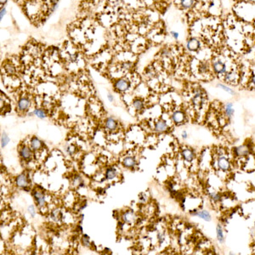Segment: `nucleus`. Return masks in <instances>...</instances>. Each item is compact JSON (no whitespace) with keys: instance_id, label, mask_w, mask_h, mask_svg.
Returning a JSON list of instances; mask_svg holds the SVG:
<instances>
[{"instance_id":"obj_16","label":"nucleus","mask_w":255,"mask_h":255,"mask_svg":"<svg viewBox=\"0 0 255 255\" xmlns=\"http://www.w3.org/2000/svg\"><path fill=\"white\" fill-rule=\"evenodd\" d=\"M106 126L107 129H109L110 130H114L115 129L117 128V123L114 119L112 118H108L106 122Z\"/></svg>"},{"instance_id":"obj_32","label":"nucleus","mask_w":255,"mask_h":255,"mask_svg":"<svg viewBox=\"0 0 255 255\" xmlns=\"http://www.w3.org/2000/svg\"><path fill=\"white\" fill-rule=\"evenodd\" d=\"M171 34H172V36H173L175 39H178V38H179V33H178V32H172Z\"/></svg>"},{"instance_id":"obj_8","label":"nucleus","mask_w":255,"mask_h":255,"mask_svg":"<svg viewBox=\"0 0 255 255\" xmlns=\"http://www.w3.org/2000/svg\"><path fill=\"white\" fill-rule=\"evenodd\" d=\"M115 87L117 88V89H119V90L124 91V90L128 89V88L129 87V83L126 82L125 80L121 79V80H118V81L116 83Z\"/></svg>"},{"instance_id":"obj_27","label":"nucleus","mask_w":255,"mask_h":255,"mask_svg":"<svg viewBox=\"0 0 255 255\" xmlns=\"http://www.w3.org/2000/svg\"><path fill=\"white\" fill-rule=\"evenodd\" d=\"M199 70H200V71L202 72V73H205V72H207L208 71V65L207 64V63H202L201 65H200V68H199Z\"/></svg>"},{"instance_id":"obj_11","label":"nucleus","mask_w":255,"mask_h":255,"mask_svg":"<svg viewBox=\"0 0 255 255\" xmlns=\"http://www.w3.org/2000/svg\"><path fill=\"white\" fill-rule=\"evenodd\" d=\"M184 118H185V116L181 112H175L172 115V119L174 123H181L183 122Z\"/></svg>"},{"instance_id":"obj_13","label":"nucleus","mask_w":255,"mask_h":255,"mask_svg":"<svg viewBox=\"0 0 255 255\" xmlns=\"http://www.w3.org/2000/svg\"><path fill=\"white\" fill-rule=\"evenodd\" d=\"M155 129L158 132H164L167 129V125L164 122L160 121L158 123H157L156 126H155Z\"/></svg>"},{"instance_id":"obj_23","label":"nucleus","mask_w":255,"mask_h":255,"mask_svg":"<svg viewBox=\"0 0 255 255\" xmlns=\"http://www.w3.org/2000/svg\"><path fill=\"white\" fill-rule=\"evenodd\" d=\"M33 114L37 116V117H39V118H45L46 117L45 112L43 110H40V109H36L35 111L33 112Z\"/></svg>"},{"instance_id":"obj_21","label":"nucleus","mask_w":255,"mask_h":255,"mask_svg":"<svg viewBox=\"0 0 255 255\" xmlns=\"http://www.w3.org/2000/svg\"><path fill=\"white\" fill-rule=\"evenodd\" d=\"M41 145H42L41 141H39L37 138H36V137L32 138V141H31V146H32V147L33 149L35 150L39 149V148L41 147Z\"/></svg>"},{"instance_id":"obj_24","label":"nucleus","mask_w":255,"mask_h":255,"mask_svg":"<svg viewBox=\"0 0 255 255\" xmlns=\"http://www.w3.org/2000/svg\"><path fill=\"white\" fill-rule=\"evenodd\" d=\"M9 138L8 137V135H7L5 133H4V134H3V135H2V139H1L2 147H4V146H6V145L9 143Z\"/></svg>"},{"instance_id":"obj_30","label":"nucleus","mask_w":255,"mask_h":255,"mask_svg":"<svg viewBox=\"0 0 255 255\" xmlns=\"http://www.w3.org/2000/svg\"><path fill=\"white\" fill-rule=\"evenodd\" d=\"M28 211H29V213H30V214H31L32 217H34V216H35L36 211L33 206H30V207L28 208Z\"/></svg>"},{"instance_id":"obj_1","label":"nucleus","mask_w":255,"mask_h":255,"mask_svg":"<svg viewBox=\"0 0 255 255\" xmlns=\"http://www.w3.org/2000/svg\"><path fill=\"white\" fill-rule=\"evenodd\" d=\"M212 68L217 74H225L226 72V66L221 61H215L212 64Z\"/></svg>"},{"instance_id":"obj_19","label":"nucleus","mask_w":255,"mask_h":255,"mask_svg":"<svg viewBox=\"0 0 255 255\" xmlns=\"http://www.w3.org/2000/svg\"><path fill=\"white\" fill-rule=\"evenodd\" d=\"M116 175H117V171L114 168H109L106 170V177L107 179H112L116 177Z\"/></svg>"},{"instance_id":"obj_37","label":"nucleus","mask_w":255,"mask_h":255,"mask_svg":"<svg viewBox=\"0 0 255 255\" xmlns=\"http://www.w3.org/2000/svg\"><path fill=\"white\" fill-rule=\"evenodd\" d=\"M108 99L110 100V101H112V100H113V98L112 97V95H108Z\"/></svg>"},{"instance_id":"obj_9","label":"nucleus","mask_w":255,"mask_h":255,"mask_svg":"<svg viewBox=\"0 0 255 255\" xmlns=\"http://www.w3.org/2000/svg\"><path fill=\"white\" fill-rule=\"evenodd\" d=\"M34 197H35L36 202H37V205H38L39 207L44 206V202H45L44 194L39 192V191H35V192H34Z\"/></svg>"},{"instance_id":"obj_10","label":"nucleus","mask_w":255,"mask_h":255,"mask_svg":"<svg viewBox=\"0 0 255 255\" xmlns=\"http://www.w3.org/2000/svg\"><path fill=\"white\" fill-rule=\"evenodd\" d=\"M195 215L198 216L199 218L206 220V221H210L211 220V215H210V213L208 211H205V210H202V211H198L197 213H195Z\"/></svg>"},{"instance_id":"obj_20","label":"nucleus","mask_w":255,"mask_h":255,"mask_svg":"<svg viewBox=\"0 0 255 255\" xmlns=\"http://www.w3.org/2000/svg\"><path fill=\"white\" fill-rule=\"evenodd\" d=\"M216 233H217V238H218V241L220 242V243H222L224 242V234H223V230H222V227L220 226V225L217 226V229H216Z\"/></svg>"},{"instance_id":"obj_28","label":"nucleus","mask_w":255,"mask_h":255,"mask_svg":"<svg viewBox=\"0 0 255 255\" xmlns=\"http://www.w3.org/2000/svg\"><path fill=\"white\" fill-rule=\"evenodd\" d=\"M210 198L213 202H219V201H220V195L216 193V192H213V193L210 194Z\"/></svg>"},{"instance_id":"obj_33","label":"nucleus","mask_w":255,"mask_h":255,"mask_svg":"<svg viewBox=\"0 0 255 255\" xmlns=\"http://www.w3.org/2000/svg\"><path fill=\"white\" fill-rule=\"evenodd\" d=\"M158 239H159V241H160V242L162 243V241L164 240V237H163L162 234H158Z\"/></svg>"},{"instance_id":"obj_3","label":"nucleus","mask_w":255,"mask_h":255,"mask_svg":"<svg viewBox=\"0 0 255 255\" xmlns=\"http://www.w3.org/2000/svg\"><path fill=\"white\" fill-rule=\"evenodd\" d=\"M218 166L223 171H227L230 168V162L225 157H220L218 160Z\"/></svg>"},{"instance_id":"obj_25","label":"nucleus","mask_w":255,"mask_h":255,"mask_svg":"<svg viewBox=\"0 0 255 255\" xmlns=\"http://www.w3.org/2000/svg\"><path fill=\"white\" fill-rule=\"evenodd\" d=\"M133 105H134V107L136 109V110H138V111H140V110H141L142 108H143V102L141 101V100H135L134 101V103H133Z\"/></svg>"},{"instance_id":"obj_18","label":"nucleus","mask_w":255,"mask_h":255,"mask_svg":"<svg viewBox=\"0 0 255 255\" xmlns=\"http://www.w3.org/2000/svg\"><path fill=\"white\" fill-rule=\"evenodd\" d=\"M180 4L184 9H190L193 6L194 0H181Z\"/></svg>"},{"instance_id":"obj_36","label":"nucleus","mask_w":255,"mask_h":255,"mask_svg":"<svg viewBox=\"0 0 255 255\" xmlns=\"http://www.w3.org/2000/svg\"><path fill=\"white\" fill-rule=\"evenodd\" d=\"M252 83H253V84L255 86V75H254L253 78H252Z\"/></svg>"},{"instance_id":"obj_2","label":"nucleus","mask_w":255,"mask_h":255,"mask_svg":"<svg viewBox=\"0 0 255 255\" xmlns=\"http://www.w3.org/2000/svg\"><path fill=\"white\" fill-rule=\"evenodd\" d=\"M186 47L190 51H197L201 48V43L198 39L192 37L187 41Z\"/></svg>"},{"instance_id":"obj_6","label":"nucleus","mask_w":255,"mask_h":255,"mask_svg":"<svg viewBox=\"0 0 255 255\" xmlns=\"http://www.w3.org/2000/svg\"><path fill=\"white\" fill-rule=\"evenodd\" d=\"M16 184L20 187H26L28 184L27 177L25 174H20L16 179Z\"/></svg>"},{"instance_id":"obj_34","label":"nucleus","mask_w":255,"mask_h":255,"mask_svg":"<svg viewBox=\"0 0 255 255\" xmlns=\"http://www.w3.org/2000/svg\"><path fill=\"white\" fill-rule=\"evenodd\" d=\"M5 14V9H1V19L3 18V16H4Z\"/></svg>"},{"instance_id":"obj_17","label":"nucleus","mask_w":255,"mask_h":255,"mask_svg":"<svg viewBox=\"0 0 255 255\" xmlns=\"http://www.w3.org/2000/svg\"><path fill=\"white\" fill-rule=\"evenodd\" d=\"M123 164H124V166H126V167H133V166L135 165V160H134V158H130V157L126 158L123 160Z\"/></svg>"},{"instance_id":"obj_4","label":"nucleus","mask_w":255,"mask_h":255,"mask_svg":"<svg viewBox=\"0 0 255 255\" xmlns=\"http://www.w3.org/2000/svg\"><path fill=\"white\" fill-rule=\"evenodd\" d=\"M234 152H235L236 156L242 157V156H247L249 152V150H248V147L246 146H241L236 147L234 149Z\"/></svg>"},{"instance_id":"obj_35","label":"nucleus","mask_w":255,"mask_h":255,"mask_svg":"<svg viewBox=\"0 0 255 255\" xmlns=\"http://www.w3.org/2000/svg\"><path fill=\"white\" fill-rule=\"evenodd\" d=\"M182 137H183L184 139H186V138H187V133L185 132V131H184V132L182 133Z\"/></svg>"},{"instance_id":"obj_31","label":"nucleus","mask_w":255,"mask_h":255,"mask_svg":"<svg viewBox=\"0 0 255 255\" xmlns=\"http://www.w3.org/2000/svg\"><path fill=\"white\" fill-rule=\"evenodd\" d=\"M81 182H82V179H81V178H80L79 176L75 177V179H74V180H73L74 185H79Z\"/></svg>"},{"instance_id":"obj_29","label":"nucleus","mask_w":255,"mask_h":255,"mask_svg":"<svg viewBox=\"0 0 255 255\" xmlns=\"http://www.w3.org/2000/svg\"><path fill=\"white\" fill-rule=\"evenodd\" d=\"M83 244H84V246L86 247H89V237H88V236H86V235H84L83 236Z\"/></svg>"},{"instance_id":"obj_26","label":"nucleus","mask_w":255,"mask_h":255,"mask_svg":"<svg viewBox=\"0 0 255 255\" xmlns=\"http://www.w3.org/2000/svg\"><path fill=\"white\" fill-rule=\"evenodd\" d=\"M219 88H222V89H224L225 91H226V92H228V93H230V94H231V95H234V91L231 89V88H230L229 87H227L226 85H225V84H222V83H219L218 85H217Z\"/></svg>"},{"instance_id":"obj_5","label":"nucleus","mask_w":255,"mask_h":255,"mask_svg":"<svg viewBox=\"0 0 255 255\" xmlns=\"http://www.w3.org/2000/svg\"><path fill=\"white\" fill-rule=\"evenodd\" d=\"M237 79V75L236 72H233V71L227 72L225 76V81L229 83H234V82H236Z\"/></svg>"},{"instance_id":"obj_7","label":"nucleus","mask_w":255,"mask_h":255,"mask_svg":"<svg viewBox=\"0 0 255 255\" xmlns=\"http://www.w3.org/2000/svg\"><path fill=\"white\" fill-rule=\"evenodd\" d=\"M182 156L187 162H191L194 158V153L191 150L185 149L182 150Z\"/></svg>"},{"instance_id":"obj_15","label":"nucleus","mask_w":255,"mask_h":255,"mask_svg":"<svg viewBox=\"0 0 255 255\" xmlns=\"http://www.w3.org/2000/svg\"><path fill=\"white\" fill-rule=\"evenodd\" d=\"M20 156H21L23 158L25 159H28L31 156H32V152H31L30 149H29L28 147H26V146L23 147L22 149L20 150Z\"/></svg>"},{"instance_id":"obj_14","label":"nucleus","mask_w":255,"mask_h":255,"mask_svg":"<svg viewBox=\"0 0 255 255\" xmlns=\"http://www.w3.org/2000/svg\"><path fill=\"white\" fill-rule=\"evenodd\" d=\"M30 106V101L27 99H21L19 103H18V106L20 110H27V108Z\"/></svg>"},{"instance_id":"obj_22","label":"nucleus","mask_w":255,"mask_h":255,"mask_svg":"<svg viewBox=\"0 0 255 255\" xmlns=\"http://www.w3.org/2000/svg\"><path fill=\"white\" fill-rule=\"evenodd\" d=\"M225 114L228 117H231L234 113V109H233V105L231 103H227L225 105Z\"/></svg>"},{"instance_id":"obj_12","label":"nucleus","mask_w":255,"mask_h":255,"mask_svg":"<svg viewBox=\"0 0 255 255\" xmlns=\"http://www.w3.org/2000/svg\"><path fill=\"white\" fill-rule=\"evenodd\" d=\"M135 218H136L135 214H134V213L131 211L126 212V213L123 214V220H124L125 222H128V223L133 222L134 220H135Z\"/></svg>"}]
</instances>
